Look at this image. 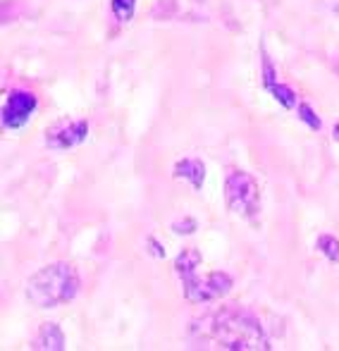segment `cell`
I'll use <instances>...</instances> for the list:
<instances>
[{"instance_id":"2e32d148","label":"cell","mask_w":339,"mask_h":351,"mask_svg":"<svg viewBox=\"0 0 339 351\" xmlns=\"http://www.w3.org/2000/svg\"><path fill=\"white\" fill-rule=\"evenodd\" d=\"M146 244H149V246H151V254H153V256H155V258H163V256H165L163 246H160V244H158V241H155V239H153V237H149V239H146Z\"/></svg>"},{"instance_id":"9c48e42d","label":"cell","mask_w":339,"mask_h":351,"mask_svg":"<svg viewBox=\"0 0 339 351\" xmlns=\"http://www.w3.org/2000/svg\"><path fill=\"white\" fill-rule=\"evenodd\" d=\"M34 349H53L60 351L65 349V335H62L60 325L58 323H43L38 328V335L34 337Z\"/></svg>"},{"instance_id":"e0dca14e","label":"cell","mask_w":339,"mask_h":351,"mask_svg":"<svg viewBox=\"0 0 339 351\" xmlns=\"http://www.w3.org/2000/svg\"><path fill=\"white\" fill-rule=\"evenodd\" d=\"M332 136H335V141H339V125H335V130H332Z\"/></svg>"},{"instance_id":"6da1fadb","label":"cell","mask_w":339,"mask_h":351,"mask_svg":"<svg viewBox=\"0 0 339 351\" xmlns=\"http://www.w3.org/2000/svg\"><path fill=\"white\" fill-rule=\"evenodd\" d=\"M79 294V275L70 263H51L27 280V299L38 308H58Z\"/></svg>"},{"instance_id":"30bf717a","label":"cell","mask_w":339,"mask_h":351,"mask_svg":"<svg viewBox=\"0 0 339 351\" xmlns=\"http://www.w3.org/2000/svg\"><path fill=\"white\" fill-rule=\"evenodd\" d=\"M318 251L325 256L330 263H337L339 265V239L332 234H321L318 237Z\"/></svg>"},{"instance_id":"ba28073f","label":"cell","mask_w":339,"mask_h":351,"mask_svg":"<svg viewBox=\"0 0 339 351\" xmlns=\"http://www.w3.org/2000/svg\"><path fill=\"white\" fill-rule=\"evenodd\" d=\"M172 175H175L177 180H186L196 191H199L205 180V165L199 160V158H181V160L175 162Z\"/></svg>"},{"instance_id":"8fae6325","label":"cell","mask_w":339,"mask_h":351,"mask_svg":"<svg viewBox=\"0 0 339 351\" xmlns=\"http://www.w3.org/2000/svg\"><path fill=\"white\" fill-rule=\"evenodd\" d=\"M110 8L117 22H129V19L134 17L136 0H110Z\"/></svg>"},{"instance_id":"8992f818","label":"cell","mask_w":339,"mask_h":351,"mask_svg":"<svg viewBox=\"0 0 339 351\" xmlns=\"http://www.w3.org/2000/svg\"><path fill=\"white\" fill-rule=\"evenodd\" d=\"M88 134V122L75 120V117H62V120L53 122L46 130V146L55 148V151H67L81 143Z\"/></svg>"},{"instance_id":"5b68a950","label":"cell","mask_w":339,"mask_h":351,"mask_svg":"<svg viewBox=\"0 0 339 351\" xmlns=\"http://www.w3.org/2000/svg\"><path fill=\"white\" fill-rule=\"evenodd\" d=\"M155 19L168 22H205L208 0H158L153 8Z\"/></svg>"},{"instance_id":"3957f363","label":"cell","mask_w":339,"mask_h":351,"mask_svg":"<svg viewBox=\"0 0 339 351\" xmlns=\"http://www.w3.org/2000/svg\"><path fill=\"white\" fill-rule=\"evenodd\" d=\"M201 254L199 249L189 246L184 249L175 261V273L181 280V291L184 299L191 304H208V301H218L232 289V278L223 270L218 273H208L201 278L199 275Z\"/></svg>"},{"instance_id":"277c9868","label":"cell","mask_w":339,"mask_h":351,"mask_svg":"<svg viewBox=\"0 0 339 351\" xmlns=\"http://www.w3.org/2000/svg\"><path fill=\"white\" fill-rule=\"evenodd\" d=\"M225 201L227 208L244 220H255L260 213V191L258 184L249 172L244 170H229L225 177Z\"/></svg>"},{"instance_id":"9a60e30c","label":"cell","mask_w":339,"mask_h":351,"mask_svg":"<svg viewBox=\"0 0 339 351\" xmlns=\"http://www.w3.org/2000/svg\"><path fill=\"white\" fill-rule=\"evenodd\" d=\"M275 82H277V72H275V65L270 62V58L263 53V86L270 88Z\"/></svg>"},{"instance_id":"4fadbf2b","label":"cell","mask_w":339,"mask_h":351,"mask_svg":"<svg viewBox=\"0 0 339 351\" xmlns=\"http://www.w3.org/2000/svg\"><path fill=\"white\" fill-rule=\"evenodd\" d=\"M299 120H303L306 122L311 130H321L323 127V122H321V117L313 112V108L308 106V103H299Z\"/></svg>"},{"instance_id":"5bb4252c","label":"cell","mask_w":339,"mask_h":351,"mask_svg":"<svg viewBox=\"0 0 339 351\" xmlns=\"http://www.w3.org/2000/svg\"><path fill=\"white\" fill-rule=\"evenodd\" d=\"M172 230H175V234H191V232L196 230V220L194 217H177L175 222H172Z\"/></svg>"},{"instance_id":"7c38bea8","label":"cell","mask_w":339,"mask_h":351,"mask_svg":"<svg viewBox=\"0 0 339 351\" xmlns=\"http://www.w3.org/2000/svg\"><path fill=\"white\" fill-rule=\"evenodd\" d=\"M270 93H273L275 98H277L279 103H282L284 108H294L297 106V93L292 91L289 86H284V84H279V82H275L273 86L268 88Z\"/></svg>"},{"instance_id":"52a82bcc","label":"cell","mask_w":339,"mask_h":351,"mask_svg":"<svg viewBox=\"0 0 339 351\" xmlns=\"http://www.w3.org/2000/svg\"><path fill=\"white\" fill-rule=\"evenodd\" d=\"M38 101L32 91L24 88H12L8 93V101L3 108V127L5 130H19L22 125H27L29 117L36 112Z\"/></svg>"},{"instance_id":"7a4b0ae2","label":"cell","mask_w":339,"mask_h":351,"mask_svg":"<svg viewBox=\"0 0 339 351\" xmlns=\"http://www.w3.org/2000/svg\"><path fill=\"white\" fill-rule=\"evenodd\" d=\"M210 339L223 349H270L260 323L239 308H223L210 318Z\"/></svg>"}]
</instances>
